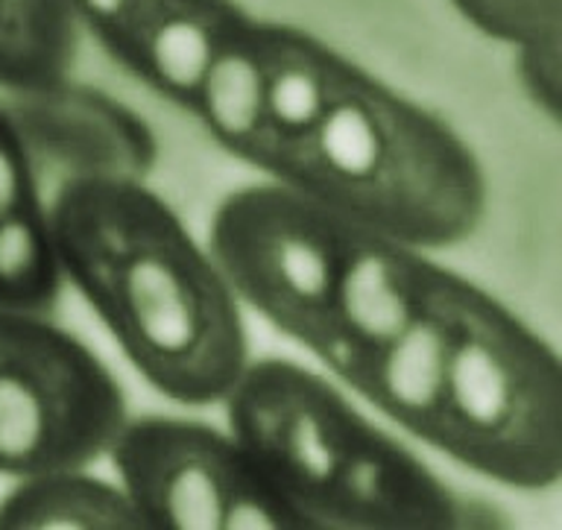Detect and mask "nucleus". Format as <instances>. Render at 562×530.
I'll use <instances>...</instances> for the list:
<instances>
[{
  "label": "nucleus",
  "instance_id": "nucleus-1",
  "mask_svg": "<svg viewBox=\"0 0 562 530\" xmlns=\"http://www.w3.org/2000/svg\"><path fill=\"white\" fill-rule=\"evenodd\" d=\"M65 282L176 405H223L249 363L244 305L182 217L123 173H77L47 205Z\"/></svg>",
  "mask_w": 562,
  "mask_h": 530
},
{
  "label": "nucleus",
  "instance_id": "nucleus-2",
  "mask_svg": "<svg viewBox=\"0 0 562 530\" xmlns=\"http://www.w3.org/2000/svg\"><path fill=\"white\" fill-rule=\"evenodd\" d=\"M270 179L351 229L422 252L463 244L486 214V177L463 135L351 59L314 129Z\"/></svg>",
  "mask_w": 562,
  "mask_h": 530
},
{
  "label": "nucleus",
  "instance_id": "nucleus-3",
  "mask_svg": "<svg viewBox=\"0 0 562 530\" xmlns=\"http://www.w3.org/2000/svg\"><path fill=\"white\" fill-rule=\"evenodd\" d=\"M451 354L425 437L474 475L521 493L562 477V363L553 346L492 293L451 273Z\"/></svg>",
  "mask_w": 562,
  "mask_h": 530
},
{
  "label": "nucleus",
  "instance_id": "nucleus-4",
  "mask_svg": "<svg viewBox=\"0 0 562 530\" xmlns=\"http://www.w3.org/2000/svg\"><path fill=\"white\" fill-rule=\"evenodd\" d=\"M130 419L103 358L33 311L0 308V477L88 469Z\"/></svg>",
  "mask_w": 562,
  "mask_h": 530
},
{
  "label": "nucleus",
  "instance_id": "nucleus-5",
  "mask_svg": "<svg viewBox=\"0 0 562 530\" xmlns=\"http://www.w3.org/2000/svg\"><path fill=\"white\" fill-rule=\"evenodd\" d=\"M355 232L299 188L270 179L217 205L205 249L240 305L314 352Z\"/></svg>",
  "mask_w": 562,
  "mask_h": 530
},
{
  "label": "nucleus",
  "instance_id": "nucleus-6",
  "mask_svg": "<svg viewBox=\"0 0 562 530\" xmlns=\"http://www.w3.org/2000/svg\"><path fill=\"white\" fill-rule=\"evenodd\" d=\"M109 458L144 530H307L228 431L184 416H130Z\"/></svg>",
  "mask_w": 562,
  "mask_h": 530
},
{
  "label": "nucleus",
  "instance_id": "nucleus-7",
  "mask_svg": "<svg viewBox=\"0 0 562 530\" xmlns=\"http://www.w3.org/2000/svg\"><path fill=\"white\" fill-rule=\"evenodd\" d=\"M228 428L255 469L307 530H323L334 481L372 419L342 390L296 361H249L223 398Z\"/></svg>",
  "mask_w": 562,
  "mask_h": 530
},
{
  "label": "nucleus",
  "instance_id": "nucleus-8",
  "mask_svg": "<svg viewBox=\"0 0 562 530\" xmlns=\"http://www.w3.org/2000/svg\"><path fill=\"white\" fill-rule=\"evenodd\" d=\"M434 267L422 249L355 232L311 354L351 387L419 314Z\"/></svg>",
  "mask_w": 562,
  "mask_h": 530
},
{
  "label": "nucleus",
  "instance_id": "nucleus-9",
  "mask_svg": "<svg viewBox=\"0 0 562 530\" xmlns=\"http://www.w3.org/2000/svg\"><path fill=\"white\" fill-rule=\"evenodd\" d=\"M495 512L457 495L393 433L367 425L334 481L323 530L490 528Z\"/></svg>",
  "mask_w": 562,
  "mask_h": 530
},
{
  "label": "nucleus",
  "instance_id": "nucleus-10",
  "mask_svg": "<svg viewBox=\"0 0 562 530\" xmlns=\"http://www.w3.org/2000/svg\"><path fill=\"white\" fill-rule=\"evenodd\" d=\"M246 19L237 0H114L88 33L123 71L188 109L211 59Z\"/></svg>",
  "mask_w": 562,
  "mask_h": 530
},
{
  "label": "nucleus",
  "instance_id": "nucleus-11",
  "mask_svg": "<svg viewBox=\"0 0 562 530\" xmlns=\"http://www.w3.org/2000/svg\"><path fill=\"white\" fill-rule=\"evenodd\" d=\"M448 284L451 270L434 267L419 314L351 384V390L367 398L378 414L393 419L419 442H425L437 414L451 354L454 323L448 305Z\"/></svg>",
  "mask_w": 562,
  "mask_h": 530
},
{
  "label": "nucleus",
  "instance_id": "nucleus-12",
  "mask_svg": "<svg viewBox=\"0 0 562 530\" xmlns=\"http://www.w3.org/2000/svg\"><path fill=\"white\" fill-rule=\"evenodd\" d=\"M261 54L267 106L249 165L270 177L314 129L349 59L305 30L272 21H261Z\"/></svg>",
  "mask_w": 562,
  "mask_h": 530
},
{
  "label": "nucleus",
  "instance_id": "nucleus-13",
  "mask_svg": "<svg viewBox=\"0 0 562 530\" xmlns=\"http://www.w3.org/2000/svg\"><path fill=\"white\" fill-rule=\"evenodd\" d=\"M263 106H267V80H263L261 21L249 15L211 59L188 112L200 117L205 133L223 150L249 161L255 142L261 135Z\"/></svg>",
  "mask_w": 562,
  "mask_h": 530
},
{
  "label": "nucleus",
  "instance_id": "nucleus-14",
  "mask_svg": "<svg viewBox=\"0 0 562 530\" xmlns=\"http://www.w3.org/2000/svg\"><path fill=\"white\" fill-rule=\"evenodd\" d=\"M0 530H144L121 484L59 469L21 477L0 498Z\"/></svg>",
  "mask_w": 562,
  "mask_h": 530
},
{
  "label": "nucleus",
  "instance_id": "nucleus-15",
  "mask_svg": "<svg viewBox=\"0 0 562 530\" xmlns=\"http://www.w3.org/2000/svg\"><path fill=\"white\" fill-rule=\"evenodd\" d=\"M77 27L68 0H0V89L26 98L68 80Z\"/></svg>",
  "mask_w": 562,
  "mask_h": 530
},
{
  "label": "nucleus",
  "instance_id": "nucleus-16",
  "mask_svg": "<svg viewBox=\"0 0 562 530\" xmlns=\"http://www.w3.org/2000/svg\"><path fill=\"white\" fill-rule=\"evenodd\" d=\"M21 100H26L30 117L50 126L53 135L74 150L79 147L94 156L97 165L114 159L117 165H144L153 156V135L144 121L121 103L103 98L100 91L74 89L65 80Z\"/></svg>",
  "mask_w": 562,
  "mask_h": 530
},
{
  "label": "nucleus",
  "instance_id": "nucleus-17",
  "mask_svg": "<svg viewBox=\"0 0 562 530\" xmlns=\"http://www.w3.org/2000/svg\"><path fill=\"white\" fill-rule=\"evenodd\" d=\"M61 264L47 205L0 221V308L44 314L59 300Z\"/></svg>",
  "mask_w": 562,
  "mask_h": 530
},
{
  "label": "nucleus",
  "instance_id": "nucleus-18",
  "mask_svg": "<svg viewBox=\"0 0 562 530\" xmlns=\"http://www.w3.org/2000/svg\"><path fill=\"white\" fill-rule=\"evenodd\" d=\"M451 7L513 50L562 42V0H451Z\"/></svg>",
  "mask_w": 562,
  "mask_h": 530
},
{
  "label": "nucleus",
  "instance_id": "nucleus-19",
  "mask_svg": "<svg viewBox=\"0 0 562 530\" xmlns=\"http://www.w3.org/2000/svg\"><path fill=\"white\" fill-rule=\"evenodd\" d=\"M42 203L30 142L7 109L0 106V221Z\"/></svg>",
  "mask_w": 562,
  "mask_h": 530
},
{
  "label": "nucleus",
  "instance_id": "nucleus-20",
  "mask_svg": "<svg viewBox=\"0 0 562 530\" xmlns=\"http://www.w3.org/2000/svg\"><path fill=\"white\" fill-rule=\"evenodd\" d=\"M518 80L525 94L536 103L539 112L560 121V91H562V42L533 45L516 50Z\"/></svg>",
  "mask_w": 562,
  "mask_h": 530
}]
</instances>
